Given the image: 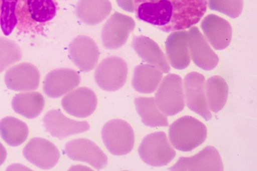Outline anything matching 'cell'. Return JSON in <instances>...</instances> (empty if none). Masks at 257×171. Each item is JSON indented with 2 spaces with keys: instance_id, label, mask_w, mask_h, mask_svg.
<instances>
[{
  "instance_id": "23",
  "label": "cell",
  "mask_w": 257,
  "mask_h": 171,
  "mask_svg": "<svg viewBox=\"0 0 257 171\" xmlns=\"http://www.w3.org/2000/svg\"><path fill=\"white\" fill-rule=\"evenodd\" d=\"M135 103L137 111L146 126L150 127L169 126L167 116L159 110L154 98H137Z\"/></svg>"
},
{
  "instance_id": "10",
  "label": "cell",
  "mask_w": 257,
  "mask_h": 171,
  "mask_svg": "<svg viewBox=\"0 0 257 171\" xmlns=\"http://www.w3.org/2000/svg\"><path fill=\"white\" fill-rule=\"evenodd\" d=\"M169 170L175 171H222L223 164L217 149L208 146L191 157L182 156Z\"/></svg>"
},
{
  "instance_id": "8",
  "label": "cell",
  "mask_w": 257,
  "mask_h": 171,
  "mask_svg": "<svg viewBox=\"0 0 257 171\" xmlns=\"http://www.w3.org/2000/svg\"><path fill=\"white\" fill-rule=\"evenodd\" d=\"M184 91L188 107L208 121L212 118L205 96V78L198 72H192L185 77Z\"/></svg>"
},
{
  "instance_id": "21",
  "label": "cell",
  "mask_w": 257,
  "mask_h": 171,
  "mask_svg": "<svg viewBox=\"0 0 257 171\" xmlns=\"http://www.w3.org/2000/svg\"><path fill=\"white\" fill-rule=\"evenodd\" d=\"M43 96L38 92L21 93L16 95L12 102L15 111L28 119L38 117L45 107Z\"/></svg>"
},
{
  "instance_id": "28",
  "label": "cell",
  "mask_w": 257,
  "mask_h": 171,
  "mask_svg": "<svg viewBox=\"0 0 257 171\" xmlns=\"http://www.w3.org/2000/svg\"><path fill=\"white\" fill-rule=\"evenodd\" d=\"M7 155L8 153L6 148L3 144L0 142V165H2L5 162Z\"/></svg>"
},
{
  "instance_id": "1",
  "label": "cell",
  "mask_w": 257,
  "mask_h": 171,
  "mask_svg": "<svg viewBox=\"0 0 257 171\" xmlns=\"http://www.w3.org/2000/svg\"><path fill=\"white\" fill-rule=\"evenodd\" d=\"M137 19L165 33L190 29L207 12V0H133Z\"/></svg>"
},
{
  "instance_id": "11",
  "label": "cell",
  "mask_w": 257,
  "mask_h": 171,
  "mask_svg": "<svg viewBox=\"0 0 257 171\" xmlns=\"http://www.w3.org/2000/svg\"><path fill=\"white\" fill-rule=\"evenodd\" d=\"M188 40L190 55L194 63L206 71L215 68L219 57L197 27L193 26L189 30Z\"/></svg>"
},
{
  "instance_id": "14",
  "label": "cell",
  "mask_w": 257,
  "mask_h": 171,
  "mask_svg": "<svg viewBox=\"0 0 257 171\" xmlns=\"http://www.w3.org/2000/svg\"><path fill=\"white\" fill-rule=\"evenodd\" d=\"M43 123L46 130L52 136L59 139L86 132L90 129L87 121L69 119L58 110L49 111L44 118Z\"/></svg>"
},
{
  "instance_id": "25",
  "label": "cell",
  "mask_w": 257,
  "mask_h": 171,
  "mask_svg": "<svg viewBox=\"0 0 257 171\" xmlns=\"http://www.w3.org/2000/svg\"><path fill=\"white\" fill-rule=\"evenodd\" d=\"M22 57L21 49L15 42L0 37V73L19 62Z\"/></svg>"
},
{
  "instance_id": "7",
  "label": "cell",
  "mask_w": 257,
  "mask_h": 171,
  "mask_svg": "<svg viewBox=\"0 0 257 171\" xmlns=\"http://www.w3.org/2000/svg\"><path fill=\"white\" fill-rule=\"evenodd\" d=\"M126 63L118 57H111L103 60L95 73L99 87L108 92H114L123 87L127 76Z\"/></svg>"
},
{
  "instance_id": "16",
  "label": "cell",
  "mask_w": 257,
  "mask_h": 171,
  "mask_svg": "<svg viewBox=\"0 0 257 171\" xmlns=\"http://www.w3.org/2000/svg\"><path fill=\"white\" fill-rule=\"evenodd\" d=\"M80 82V77L76 71L68 68L55 69L46 76L44 91L51 98H58L76 88Z\"/></svg>"
},
{
  "instance_id": "4",
  "label": "cell",
  "mask_w": 257,
  "mask_h": 171,
  "mask_svg": "<svg viewBox=\"0 0 257 171\" xmlns=\"http://www.w3.org/2000/svg\"><path fill=\"white\" fill-rule=\"evenodd\" d=\"M155 94L159 110L167 116H173L185 107L183 82L180 75L169 74L161 81Z\"/></svg>"
},
{
  "instance_id": "17",
  "label": "cell",
  "mask_w": 257,
  "mask_h": 171,
  "mask_svg": "<svg viewBox=\"0 0 257 171\" xmlns=\"http://www.w3.org/2000/svg\"><path fill=\"white\" fill-rule=\"evenodd\" d=\"M201 28L205 38L215 50H224L230 44L232 30L226 20L216 15H210L203 20Z\"/></svg>"
},
{
  "instance_id": "26",
  "label": "cell",
  "mask_w": 257,
  "mask_h": 171,
  "mask_svg": "<svg viewBox=\"0 0 257 171\" xmlns=\"http://www.w3.org/2000/svg\"><path fill=\"white\" fill-rule=\"evenodd\" d=\"M19 0H0V26L6 36H10L18 24L16 10Z\"/></svg>"
},
{
  "instance_id": "3",
  "label": "cell",
  "mask_w": 257,
  "mask_h": 171,
  "mask_svg": "<svg viewBox=\"0 0 257 171\" xmlns=\"http://www.w3.org/2000/svg\"><path fill=\"white\" fill-rule=\"evenodd\" d=\"M170 141L177 149L190 151L203 144L207 129L201 121L192 116H184L171 124L168 133Z\"/></svg>"
},
{
  "instance_id": "6",
  "label": "cell",
  "mask_w": 257,
  "mask_h": 171,
  "mask_svg": "<svg viewBox=\"0 0 257 171\" xmlns=\"http://www.w3.org/2000/svg\"><path fill=\"white\" fill-rule=\"evenodd\" d=\"M103 142L109 151L115 155L129 153L135 144V133L127 122L121 119L109 121L102 131Z\"/></svg>"
},
{
  "instance_id": "24",
  "label": "cell",
  "mask_w": 257,
  "mask_h": 171,
  "mask_svg": "<svg viewBox=\"0 0 257 171\" xmlns=\"http://www.w3.org/2000/svg\"><path fill=\"white\" fill-rule=\"evenodd\" d=\"M29 127L26 123L13 117H7L0 121V135L12 146L22 144L28 138Z\"/></svg>"
},
{
  "instance_id": "13",
  "label": "cell",
  "mask_w": 257,
  "mask_h": 171,
  "mask_svg": "<svg viewBox=\"0 0 257 171\" xmlns=\"http://www.w3.org/2000/svg\"><path fill=\"white\" fill-rule=\"evenodd\" d=\"M40 81L39 70L30 63H22L12 67L7 71L5 76L7 87L17 92L36 90Z\"/></svg>"
},
{
  "instance_id": "20",
  "label": "cell",
  "mask_w": 257,
  "mask_h": 171,
  "mask_svg": "<svg viewBox=\"0 0 257 171\" xmlns=\"http://www.w3.org/2000/svg\"><path fill=\"white\" fill-rule=\"evenodd\" d=\"M163 76V72L150 64H142L135 69L133 85L135 90L142 94L155 92Z\"/></svg>"
},
{
  "instance_id": "2",
  "label": "cell",
  "mask_w": 257,
  "mask_h": 171,
  "mask_svg": "<svg viewBox=\"0 0 257 171\" xmlns=\"http://www.w3.org/2000/svg\"><path fill=\"white\" fill-rule=\"evenodd\" d=\"M58 10L56 0H19L17 26L24 32L41 31L55 18Z\"/></svg>"
},
{
  "instance_id": "5",
  "label": "cell",
  "mask_w": 257,
  "mask_h": 171,
  "mask_svg": "<svg viewBox=\"0 0 257 171\" xmlns=\"http://www.w3.org/2000/svg\"><path fill=\"white\" fill-rule=\"evenodd\" d=\"M141 159L153 166L167 165L176 156V151L163 131L151 133L143 140L139 148Z\"/></svg>"
},
{
  "instance_id": "15",
  "label": "cell",
  "mask_w": 257,
  "mask_h": 171,
  "mask_svg": "<svg viewBox=\"0 0 257 171\" xmlns=\"http://www.w3.org/2000/svg\"><path fill=\"white\" fill-rule=\"evenodd\" d=\"M61 104L69 114L77 118H86L96 110L97 98L92 90L80 88L65 96Z\"/></svg>"
},
{
  "instance_id": "18",
  "label": "cell",
  "mask_w": 257,
  "mask_h": 171,
  "mask_svg": "<svg viewBox=\"0 0 257 171\" xmlns=\"http://www.w3.org/2000/svg\"><path fill=\"white\" fill-rule=\"evenodd\" d=\"M165 47L167 59L173 68L184 70L190 65L188 32L183 30L171 33L165 42Z\"/></svg>"
},
{
  "instance_id": "19",
  "label": "cell",
  "mask_w": 257,
  "mask_h": 171,
  "mask_svg": "<svg viewBox=\"0 0 257 171\" xmlns=\"http://www.w3.org/2000/svg\"><path fill=\"white\" fill-rule=\"evenodd\" d=\"M134 47L139 56L149 64L156 67L164 73L170 71L166 55L152 39L145 36L135 37Z\"/></svg>"
},
{
  "instance_id": "27",
  "label": "cell",
  "mask_w": 257,
  "mask_h": 171,
  "mask_svg": "<svg viewBox=\"0 0 257 171\" xmlns=\"http://www.w3.org/2000/svg\"><path fill=\"white\" fill-rule=\"evenodd\" d=\"M208 4L211 10L233 19L241 15L243 9V0H209Z\"/></svg>"
},
{
  "instance_id": "12",
  "label": "cell",
  "mask_w": 257,
  "mask_h": 171,
  "mask_svg": "<svg viewBox=\"0 0 257 171\" xmlns=\"http://www.w3.org/2000/svg\"><path fill=\"white\" fill-rule=\"evenodd\" d=\"M23 153L29 161L44 169L55 166L60 157L58 149L52 142L40 137L31 139L25 147Z\"/></svg>"
},
{
  "instance_id": "22",
  "label": "cell",
  "mask_w": 257,
  "mask_h": 171,
  "mask_svg": "<svg viewBox=\"0 0 257 171\" xmlns=\"http://www.w3.org/2000/svg\"><path fill=\"white\" fill-rule=\"evenodd\" d=\"M206 100L209 109L217 113L225 106L228 96L229 88L224 79L220 76H213L205 83Z\"/></svg>"
},
{
  "instance_id": "9",
  "label": "cell",
  "mask_w": 257,
  "mask_h": 171,
  "mask_svg": "<svg viewBox=\"0 0 257 171\" xmlns=\"http://www.w3.org/2000/svg\"><path fill=\"white\" fill-rule=\"evenodd\" d=\"M65 152L71 159L87 162L98 169L104 168L108 163L107 155L88 139L78 138L68 142L65 145Z\"/></svg>"
}]
</instances>
